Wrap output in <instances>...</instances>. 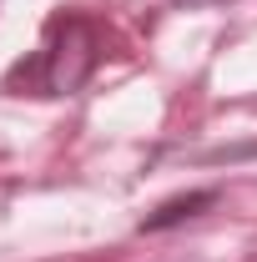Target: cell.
Wrapping results in <instances>:
<instances>
[{
	"mask_svg": "<svg viewBox=\"0 0 257 262\" xmlns=\"http://www.w3.org/2000/svg\"><path fill=\"white\" fill-rule=\"evenodd\" d=\"M96 61V35L81 20H61L51 31V46H46V71H51V91H76L86 81V71Z\"/></svg>",
	"mask_w": 257,
	"mask_h": 262,
	"instance_id": "1",
	"label": "cell"
},
{
	"mask_svg": "<svg viewBox=\"0 0 257 262\" xmlns=\"http://www.w3.org/2000/svg\"><path fill=\"white\" fill-rule=\"evenodd\" d=\"M212 202H217V196H212V192H192V196H172L166 207H157V212H152V217L141 222V232H161V227H177L182 217H197V212H202V207H212Z\"/></svg>",
	"mask_w": 257,
	"mask_h": 262,
	"instance_id": "2",
	"label": "cell"
},
{
	"mask_svg": "<svg viewBox=\"0 0 257 262\" xmlns=\"http://www.w3.org/2000/svg\"><path fill=\"white\" fill-rule=\"evenodd\" d=\"M182 5H217V0H182Z\"/></svg>",
	"mask_w": 257,
	"mask_h": 262,
	"instance_id": "3",
	"label": "cell"
}]
</instances>
